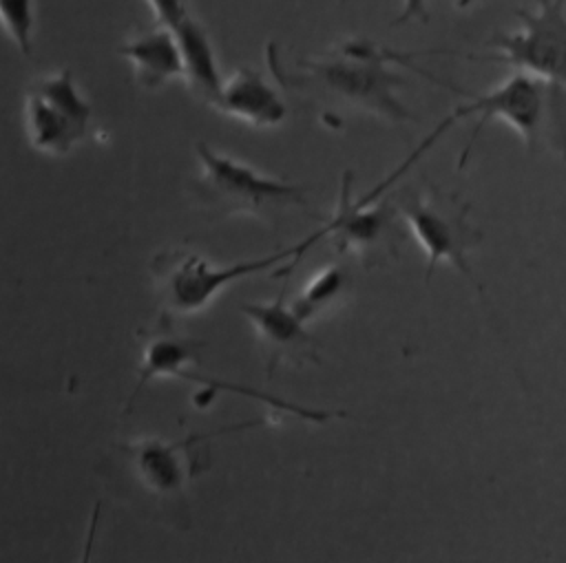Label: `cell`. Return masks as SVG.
<instances>
[{
	"label": "cell",
	"instance_id": "cell-12",
	"mask_svg": "<svg viewBox=\"0 0 566 563\" xmlns=\"http://www.w3.org/2000/svg\"><path fill=\"white\" fill-rule=\"evenodd\" d=\"M212 108L252 128H274L287 115L281 93L250 66H239L223 79Z\"/></svg>",
	"mask_w": 566,
	"mask_h": 563
},
{
	"label": "cell",
	"instance_id": "cell-4",
	"mask_svg": "<svg viewBox=\"0 0 566 563\" xmlns=\"http://www.w3.org/2000/svg\"><path fill=\"white\" fill-rule=\"evenodd\" d=\"M394 201L427 256L424 283L431 280L438 263H449L482 289L469 265V252L480 243V232L467 216L469 205L444 194L433 183L405 190Z\"/></svg>",
	"mask_w": 566,
	"mask_h": 563
},
{
	"label": "cell",
	"instance_id": "cell-15",
	"mask_svg": "<svg viewBox=\"0 0 566 563\" xmlns=\"http://www.w3.org/2000/svg\"><path fill=\"white\" fill-rule=\"evenodd\" d=\"M347 276L336 265H325L321 272H316L298 294V298L292 302V309L307 322L323 309L332 307L340 294L345 291Z\"/></svg>",
	"mask_w": 566,
	"mask_h": 563
},
{
	"label": "cell",
	"instance_id": "cell-14",
	"mask_svg": "<svg viewBox=\"0 0 566 563\" xmlns=\"http://www.w3.org/2000/svg\"><path fill=\"white\" fill-rule=\"evenodd\" d=\"M172 33L181 51L186 84L201 102L212 106L226 77L221 75L208 31L199 24V20L188 15L172 29Z\"/></svg>",
	"mask_w": 566,
	"mask_h": 563
},
{
	"label": "cell",
	"instance_id": "cell-17",
	"mask_svg": "<svg viewBox=\"0 0 566 563\" xmlns=\"http://www.w3.org/2000/svg\"><path fill=\"white\" fill-rule=\"evenodd\" d=\"M188 0H146V4L153 11L155 24H164L168 29H175L184 18H188Z\"/></svg>",
	"mask_w": 566,
	"mask_h": 563
},
{
	"label": "cell",
	"instance_id": "cell-1",
	"mask_svg": "<svg viewBox=\"0 0 566 563\" xmlns=\"http://www.w3.org/2000/svg\"><path fill=\"white\" fill-rule=\"evenodd\" d=\"M394 62L409 64V57H400L365 38H352L318 60L298 62V68L303 71L301 79L336 106L400 126L416 121V115L398 97L407 79L391 68Z\"/></svg>",
	"mask_w": 566,
	"mask_h": 563
},
{
	"label": "cell",
	"instance_id": "cell-18",
	"mask_svg": "<svg viewBox=\"0 0 566 563\" xmlns=\"http://www.w3.org/2000/svg\"><path fill=\"white\" fill-rule=\"evenodd\" d=\"M422 18H427V0H402V9L394 24H405Z\"/></svg>",
	"mask_w": 566,
	"mask_h": 563
},
{
	"label": "cell",
	"instance_id": "cell-11",
	"mask_svg": "<svg viewBox=\"0 0 566 563\" xmlns=\"http://www.w3.org/2000/svg\"><path fill=\"white\" fill-rule=\"evenodd\" d=\"M241 311L256 331L270 378L281 364L318 360L316 338L305 329V320L292 309V305H285L283 294L272 302L241 305Z\"/></svg>",
	"mask_w": 566,
	"mask_h": 563
},
{
	"label": "cell",
	"instance_id": "cell-7",
	"mask_svg": "<svg viewBox=\"0 0 566 563\" xmlns=\"http://www.w3.org/2000/svg\"><path fill=\"white\" fill-rule=\"evenodd\" d=\"M400 212L389 192L371 196L352 194V172L343 174L340 199L334 216L314 232V241L332 238L338 252H356L367 265L380 263L396 254L402 234Z\"/></svg>",
	"mask_w": 566,
	"mask_h": 563
},
{
	"label": "cell",
	"instance_id": "cell-8",
	"mask_svg": "<svg viewBox=\"0 0 566 563\" xmlns=\"http://www.w3.org/2000/svg\"><path fill=\"white\" fill-rule=\"evenodd\" d=\"M548 91H553V86H548L544 79L533 77L524 71H515L502 84H497L495 88H491L482 95H469L467 93L469 102L460 104L451 115H447L436 126V130L440 135H444L460 119L478 117V121L473 126V132H471L467 146L460 155V163H458L460 168L467 163V157L473 148L475 137L480 135L484 124L491 121V119L506 121L524 139L526 148H535L539 137H542V128H544Z\"/></svg>",
	"mask_w": 566,
	"mask_h": 563
},
{
	"label": "cell",
	"instance_id": "cell-9",
	"mask_svg": "<svg viewBox=\"0 0 566 563\" xmlns=\"http://www.w3.org/2000/svg\"><path fill=\"white\" fill-rule=\"evenodd\" d=\"M199 347H201V342H197L192 338L177 336V333H172L168 329H161V331H155V333L146 336L144 347H142V364H139V373H137V384H135V391L130 395V402L137 397V393L153 378H181V380H190V382L203 384L208 393L226 391V393H239L243 397H254V400H259V402H263V404H268L272 408L287 411V413H292L296 417H303L307 422H314V424H323L327 419H334V417L343 415V413H334V411L298 406V404H292L287 400L268 395L263 391H254V389L243 386V384L226 382V380L206 375L201 371H192L190 369V358L197 353Z\"/></svg>",
	"mask_w": 566,
	"mask_h": 563
},
{
	"label": "cell",
	"instance_id": "cell-2",
	"mask_svg": "<svg viewBox=\"0 0 566 563\" xmlns=\"http://www.w3.org/2000/svg\"><path fill=\"white\" fill-rule=\"evenodd\" d=\"M307 249L310 245L303 238L301 243L268 254L263 258L241 261L232 265H214L197 252L172 249L155 256L153 276L164 309L177 316H186L201 311L228 285L252 274L276 267L274 276H287Z\"/></svg>",
	"mask_w": 566,
	"mask_h": 563
},
{
	"label": "cell",
	"instance_id": "cell-10",
	"mask_svg": "<svg viewBox=\"0 0 566 563\" xmlns=\"http://www.w3.org/2000/svg\"><path fill=\"white\" fill-rule=\"evenodd\" d=\"M256 422H243L237 426L217 428L212 433H195L184 439H142L124 446V461L133 479L142 486V492L155 497L164 508H172L175 514H181V503L186 497V484L192 477L190 453L197 444H203L210 437L234 433Z\"/></svg>",
	"mask_w": 566,
	"mask_h": 563
},
{
	"label": "cell",
	"instance_id": "cell-16",
	"mask_svg": "<svg viewBox=\"0 0 566 563\" xmlns=\"http://www.w3.org/2000/svg\"><path fill=\"white\" fill-rule=\"evenodd\" d=\"M0 18L13 46L22 55H31L35 29V0H0Z\"/></svg>",
	"mask_w": 566,
	"mask_h": 563
},
{
	"label": "cell",
	"instance_id": "cell-5",
	"mask_svg": "<svg viewBox=\"0 0 566 563\" xmlns=\"http://www.w3.org/2000/svg\"><path fill=\"white\" fill-rule=\"evenodd\" d=\"M29 146L49 157L69 155L88 132L91 104L69 68L33 79L22 108Z\"/></svg>",
	"mask_w": 566,
	"mask_h": 563
},
{
	"label": "cell",
	"instance_id": "cell-13",
	"mask_svg": "<svg viewBox=\"0 0 566 563\" xmlns=\"http://www.w3.org/2000/svg\"><path fill=\"white\" fill-rule=\"evenodd\" d=\"M117 53L130 62L135 82L144 91L164 88L172 79H184V60L172 29L155 24L130 35Z\"/></svg>",
	"mask_w": 566,
	"mask_h": 563
},
{
	"label": "cell",
	"instance_id": "cell-3",
	"mask_svg": "<svg viewBox=\"0 0 566 563\" xmlns=\"http://www.w3.org/2000/svg\"><path fill=\"white\" fill-rule=\"evenodd\" d=\"M195 152L201 168L195 181V194L214 214L270 221L287 208H307L303 185L263 174L250 163L219 152L203 141L197 144Z\"/></svg>",
	"mask_w": 566,
	"mask_h": 563
},
{
	"label": "cell",
	"instance_id": "cell-6",
	"mask_svg": "<svg viewBox=\"0 0 566 563\" xmlns=\"http://www.w3.org/2000/svg\"><path fill=\"white\" fill-rule=\"evenodd\" d=\"M520 26L493 35L489 44L495 55L517 71L544 79L548 86L566 88V11L564 0H539L535 11H517Z\"/></svg>",
	"mask_w": 566,
	"mask_h": 563
}]
</instances>
